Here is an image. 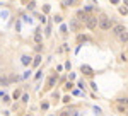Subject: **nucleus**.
Segmentation results:
<instances>
[{"mask_svg":"<svg viewBox=\"0 0 128 116\" xmlns=\"http://www.w3.org/2000/svg\"><path fill=\"white\" fill-rule=\"evenodd\" d=\"M79 19L87 26L89 29H96L99 26V20L98 17H94V16H89V14H84V12H80L79 14Z\"/></svg>","mask_w":128,"mask_h":116,"instance_id":"1","label":"nucleus"},{"mask_svg":"<svg viewBox=\"0 0 128 116\" xmlns=\"http://www.w3.org/2000/svg\"><path fill=\"white\" fill-rule=\"evenodd\" d=\"M82 72H86V74H92V72H90V68H89V67H82Z\"/></svg>","mask_w":128,"mask_h":116,"instance_id":"7","label":"nucleus"},{"mask_svg":"<svg viewBox=\"0 0 128 116\" xmlns=\"http://www.w3.org/2000/svg\"><path fill=\"white\" fill-rule=\"evenodd\" d=\"M98 20H99V28L102 29V31L111 29V20H109V17H106V16H99Z\"/></svg>","mask_w":128,"mask_h":116,"instance_id":"2","label":"nucleus"},{"mask_svg":"<svg viewBox=\"0 0 128 116\" xmlns=\"http://www.w3.org/2000/svg\"><path fill=\"white\" fill-rule=\"evenodd\" d=\"M60 116H70V113H68V111H62V113H60Z\"/></svg>","mask_w":128,"mask_h":116,"instance_id":"9","label":"nucleus"},{"mask_svg":"<svg viewBox=\"0 0 128 116\" xmlns=\"http://www.w3.org/2000/svg\"><path fill=\"white\" fill-rule=\"evenodd\" d=\"M120 39H121L123 43H126V41H128V32H126V31H125V32H123L121 36H120Z\"/></svg>","mask_w":128,"mask_h":116,"instance_id":"5","label":"nucleus"},{"mask_svg":"<svg viewBox=\"0 0 128 116\" xmlns=\"http://www.w3.org/2000/svg\"><path fill=\"white\" fill-rule=\"evenodd\" d=\"M125 31H126V29L123 28V26H114V28H113V34H114V36H121V34H123V32H125Z\"/></svg>","mask_w":128,"mask_h":116,"instance_id":"3","label":"nucleus"},{"mask_svg":"<svg viewBox=\"0 0 128 116\" xmlns=\"http://www.w3.org/2000/svg\"><path fill=\"white\" fill-rule=\"evenodd\" d=\"M28 116H31V114H28Z\"/></svg>","mask_w":128,"mask_h":116,"instance_id":"10","label":"nucleus"},{"mask_svg":"<svg viewBox=\"0 0 128 116\" xmlns=\"http://www.w3.org/2000/svg\"><path fill=\"white\" fill-rule=\"evenodd\" d=\"M40 62H41V56H36V60H34V65H40Z\"/></svg>","mask_w":128,"mask_h":116,"instance_id":"8","label":"nucleus"},{"mask_svg":"<svg viewBox=\"0 0 128 116\" xmlns=\"http://www.w3.org/2000/svg\"><path fill=\"white\" fill-rule=\"evenodd\" d=\"M22 63L28 65V63H29V56H22Z\"/></svg>","mask_w":128,"mask_h":116,"instance_id":"6","label":"nucleus"},{"mask_svg":"<svg viewBox=\"0 0 128 116\" xmlns=\"http://www.w3.org/2000/svg\"><path fill=\"white\" fill-rule=\"evenodd\" d=\"M70 28L77 31V29H79V22H77V20H70Z\"/></svg>","mask_w":128,"mask_h":116,"instance_id":"4","label":"nucleus"}]
</instances>
